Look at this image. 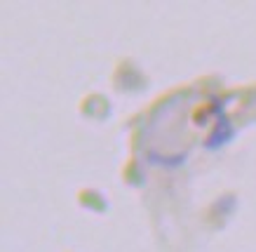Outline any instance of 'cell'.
Segmentation results:
<instances>
[{
	"instance_id": "cell-1",
	"label": "cell",
	"mask_w": 256,
	"mask_h": 252,
	"mask_svg": "<svg viewBox=\"0 0 256 252\" xmlns=\"http://www.w3.org/2000/svg\"><path fill=\"white\" fill-rule=\"evenodd\" d=\"M233 134H235V130H233V125H230V120L226 118V116H221V118L216 120V125H214V132L207 137L204 146L210 151H214V149H218V146H224V144L230 142Z\"/></svg>"
},
{
	"instance_id": "cell-2",
	"label": "cell",
	"mask_w": 256,
	"mask_h": 252,
	"mask_svg": "<svg viewBox=\"0 0 256 252\" xmlns=\"http://www.w3.org/2000/svg\"><path fill=\"white\" fill-rule=\"evenodd\" d=\"M150 160H153V163H164V165H181V163L186 160V156H176V158H158L156 153H150Z\"/></svg>"
}]
</instances>
